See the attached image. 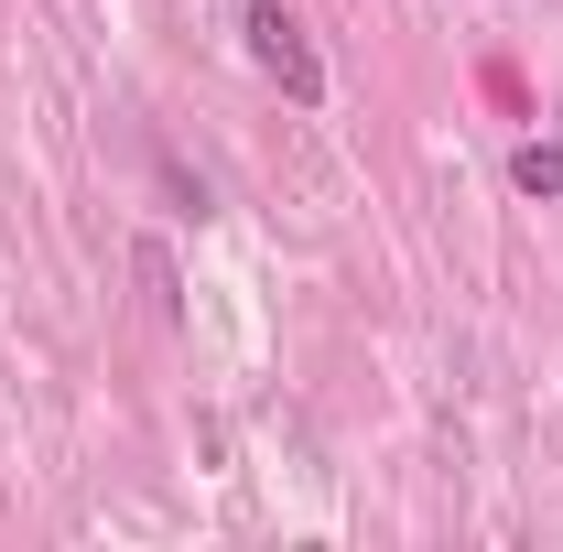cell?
Segmentation results:
<instances>
[{
  "label": "cell",
  "instance_id": "1",
  "mask_svg": "<svg viewBox=\"0 0 563 552\" xmlns=\"http://www.w3.org/2000/svg\"><path fill=\"white\" fill-rule=\"evenodd\" d=\"M239 33H250L261 76H272L292 109H314V98H325V66H314V44H303V22H292L282 0H239Z\"/></svg>",
  "mask_w": 563,
  "mask_h": 552
},
{
  "label": "cell",
  "instance_id": "2",
  "mask_svg": "<svg viewBox=\"0 0 563 552\" xmlns=\"http://www.w3.org/2000/svg\"><path fill=\"white\" fill-rule=\"evenodd\" d=\"M131 261H141V292H152V314H185V292H174V250H163V239H141Z\"/></svg>",
  "mask_w": 563,
  "mask_h": 552
},
{
  "label": "cell",
  "instance_id": "3",
  "mask_svg": "<svg viewBox=\"0 0 563 552\" xmlns=\"http://www.w3.org/2000/svg\"><path fill=\"white\" fill-rule=\"evenodd\" d=\"M509 174H520V196H542V207L563 196V152H553V141H520V163H509Z\"/></svg>",
  "mask_w": 563,
  "mask_h": 552
}]
</instances>
